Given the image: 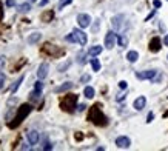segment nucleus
<instances>
[{
	"label": "nucleus",
	"mask_w": 168,
	"mask_h": 151,
	"mask_svg": "<svg viewBox=\"0 0 168 151\" xmlns=\"http://www.w3.org/2000/svg\"><path fill=\"white\" fill-rule=\"evenodd\" d=\"M116 145H117L119 148H128V147L131 145V140H130L127 136H120V137L116 139Z\"/></svg>",
	"instance_id": "8"
},
{
	"label": "nucleus",
	"mask_w": 168,
	"mask_h": 151,
	"mask_svg": "<svg viewBox=\"0 0 168 151\" xmlns=\"http://www.w3.org/2000/svg\"><path fill=\"white\" fill-rule=\"evenodd\" d=\"M49 19H52V13H51V11L43 15V20H49Z\"/></svg>",
	"instance_id": "27"
},
{
	"label": "nucleus",
	"mask_w": 168,
	"mask_h": 151,
	"mask_svg": "<svg viewBox=\"0 0 168 151\" xmlns=\"http://www.w3.org/2000/svg\"><path fill=\"white\" fill-rule=\"evenodd\" d=\"M29 2H36V0H29Z\"/></svg>",
	"instance_id": "37"
},
{
	"label": "nucleus",
	"mask_w": 168,
	"mask_h": 151,
	"mask_svg": "<svg viewBox=\"0 0 168 151\" xmlns=\"http://www.w3.org/2000/svg\"><path fill=\"white\" fill-rule=\"evenodd\" d=\"M39 139H40L39 131H36V130H31V131L28 133V140H29V144H31V145H36L37 142H39Z\"/></svg>",
	"instance_id": "10"
},
{
	"label": "nucleus",
	"mask_w": 168,
	"mask_h": 151,
	"mask_svg": "<svg viewBox=\"0 0 168 151\" xmlns=\"http://www.w3.org/2000/svg\"><path fill=\"white\" fill-rule=\"evenodd\" d=\"M153 5H154L156 8H159V6H161V5H162V3H161V2H159V0H154V2H153Z\"/></svg>",
	"instance_id": "30"
},
{
	"label": "nucleus",
	"mask_w": 168,
	"mask_h": 151,
	"mask_svg": "<svg viewBox=\"0 0 168 151\" xmlns=\"http://www.w3.org/2000/svg\"><path fill=\"white\" fill-rule=\"evenodd\" d=\"M117 40H119V45H120V46H127V45H128V39L125 37V35H119Z\"/></svg>",
	"instance_id": "21"
},
{
	"label": "nucleus",
	"mask_w": 168,
	"mask_h": 151,
	"mask_svg": "<svg viewBox=\"0 0 168 151\" xmlns=\"http://www.w3.org/2000/svg\"><path fill=\"white\" fill-rule=\"evenodd\" d=\"M73 37H74V42L80 43V45H85L86 43V34L80 29H74L73 31Z\"/></svg>",
	"instance_id": "5"
},
{
	"label": "nucleus",
	"mask_w": 168,
	"mask_h": 151,
	"mask_svg": "<svg viewBox=\"0 0 168 151\" xmlns=\"http://www.w3.org/2000/svg\"><path fill=\"white\" fill-rule=\"evenodd\" d=\"M150 49H151L153 52H157L159 49H161V39L154 37L151 42H150Z\"/></svg>",
	"instance_id": "12"
},
{
	"label": "nucleus",
	"mask_w": 168,
	"mask_h": 151,
	"mask_svg": "<svg viewBox=\"0 0 168 151\" xmlns=\"http://www.w3.org/2000/svg\"><path fill=\"white\" fill-rule=\"evenodd\" d=\"M83 94H85V97H86V99H93V97H94V88H91V86H86L85 90H83Z\"/></svg>",
	"instance_id": "17"
},
{
	"label": "nucleus",
	"mask_w": 168,
	"mask_h": 151,
	"mask_svg": "<svg viewBox=\"0 0 168 151\" xmlns=\"http://www.w3.org/2000/svg\"><path fill=\"white\" fill-rule=\"evenodd\" d=\"M76 103H77V96H76V94H69V96H65V97H63V100L60 102V106H62L65 111L71 113V111H74V108H76Z\"/></svg>",
	"instance_id": "3"
},
{
	"label": "nucleus",
	"mask_w": 168,
	"mask_h": 151,
	"mask_svg": "<svg viewBox=\"0 0 168 151\" xmlns=\"http://www.w3.org/2000/svg\"><path fill=\"white\" fill-rule=\"evenodd\" d=\"M31 10V2L29 3H22L20 6H19V11L20 13H28Z\"/></svg>",
	"instance_id": "18"
},
{
	"label": "nucleus",
	"mask_w": 168,
	"mask_h": 151,
	"mask_svg": "<svg viewBox=\"0 0 168 151\" xmlns=\"http://www.w3.org/2000/svg\"><path fill=\"white\" fill-rule=\"evenodd\" d=\"M127 59L128 62H131V63H134V62L139 59V54H137V51H130L128 54H127Z\"/></svg>",
	"instance_id": "16"
},
{
	"label": "nucleus",
	"mask_w": 168,
	"mask_h": 151,
	"mask_svg": "<svg viewBox=\"0 0 168 151\" xmlns=\"http://www.w3.org/2000/svg\"><path fill=\"white\" fill-rule=\"evenodd\" d=\"M29 96H31V99H32V100H39V99H40V91H36V90H34Z\"/></svg>",
	"instance_id": "22"
},
{
	"label": "nucleus",
	"mask_w": 168,
	"mask_h": 151,
	"mask_svg": "<svg viewBox=\"0 0 168 151\" xmlns=\"http://www.w3.org/2000/svg\"><path fill=\"white\" fill-rule=\"evenodd\" d=\"M32 111V106L28 105V103H25L22 105L19 110H17V114H15V117H14V122H10V128H15V127H19L20 123L23 122V119L28 116V114Z\"/></svg>",
	"instance_id": "2"
},
{
	"label": "nucleus",
	"mask_w": 168,
	"mask_h": 151,
	"mask_svg": "<svg viewBox=\"0 0 168 151\" xmlns=\"http://www.w3.org/2000/svg\"><path fill=\"white\" fill-rule=\"evenodd\" d=\"M90 76H88V74H85V76H82V82H88V80H90Z\"/></svg>",
	"instance_id": "29"
},
{
	"label": "nucleus",
	"mask_w": 168,
	"mask_h": 151,
	"mask_svg": "<svg viewBox=\"0 0 168 151\" xmlns=\"http://www.w3.org/2000/svg\"><path fill=\"white\" fill-rule=\"evenodd\" d=\"M88 119H90L94 125H99V127H103V125H107V123H108V119L103 116V113L100 111V106L99 105L91 106L90 114H88Z\"/></svg>",
	"instance_id": "1"
},
{
	"label": "nucleus",
	"mask_w": 168,
	"mask_h": 151,
	"mask_svg": "<svg viewBox=\"0 0 168 151\" xmlns=\"http://www.w3.org/2000/svg\"><path fill=\"white\" fill-rule=\"evenodd\" d=\"M91 66H93V71H99L100 69V62L97 59H91Z\"/></svg>",
	"instance_id": "20"
},
{
	"label": "nucleus",
	"mask_w": 168,
	"mask_h": 151,
	"mask_svg": "<svg viewBox=\"0 0 168 151\" xmlns=\"http://www.w3.org/2000/svg\"><path fill=\"white\" fill-rule=\"evenodd\" d=\"M48 69H49L48 63H42V65L39 66V69H37V77L40 79V80H43V79L48 76Z\"/></svg>",
	"instance_id": "9"
},
{
	"label": "nucleus",
	"mask_w": 168,
	"mask_h": 151,
	"mask_svg": "<svg viewBox=\"0 0 168 151\" xmlns=\"http://www.w3.org/2000/svg\"><path fill=\"white\" fill-rule=\"evenodd\" d=\"M5 82H6V77H5V74H3V73H0V90H3Z\"/></svg>",
	"instance_id": "23"
},
{
	"label": "nucleus",
	"mask_w": 168,
	"mask_h": 151,
	"mask_svg": "<svg viewBox=\"0 0 168 151\" xmlns=\"http://www.w3.org/2000/svg\"><path fill=\"white\" fill-rule=\"evenodd\" d=\"M164 43H165V46H168V34L164 37Z\"/></svg>",
	"instance_id": "33"
},
{
	"label": "nucleus",
	"mask_w": 168,
	"mask_h": 151,
	"mask_svg": "<svg viewBox=\"0 0 168 151\" xmlns=\"http://www.w3.org/2000/svg\"><path fill=\"white\" fill-rule=\"evenodd\" d=\"M73 88V83L71 82H66L63 85H60L59 88H56V93H62V91H68V90H71Z\"/></svg>",
	"instance_id": "15"
},
{
	"label": "nucleus",
	"mask_w": 168,
	"mask_h": 151,
	"mask_svg": "<svg viewBox=\"0 0 168 151\" xmlns=\"http://www.w3.org/2000/svg\"><path fill=\"white\" fill-rule=\"evenodd\" d=\"M52 148V145H49V144H45V147H43V150H51Z\"/></svg>",
	"instance_id": "34"
},
{
	"label": "nucleus",
	"mask_w": 168,
	"mask_h": 151,
	"mask_svg": "<svg viewBox=\"0 0 168 151\" xmlns=\"http://www.w3.org/2000/svg\"><path fill=\"white\" fill-rule=\"evenodd\" d=\"M153 119H154V114H153V113H150L148 116H147V122H151Z\"/></svg>",
	"instance_id": "28"
},
{
	"label": "nucleus",
	"mask_w": 168,
	"mask_h": 151,
	"mask_svg": "<svg viewBox=\"0 0 168 151\" xmlns=\"http://www.w3.org/2000/svg\"><path fill=\"white\" fill-rule=\"evenodd\" d=\"M156 73H157L156 69H148V71H144V73H137L136 77L140 79V80H145V79H151L153 80V77L156 76Z\"/></svg>",
	"instance_id": "7"
},
{
	"label": "nucleus",
	"mask_w": 168,
	"mask_h": 151,
	"mask_svg": "<svg viewBox=\"0 0 168 151\" xmlns=\"http://www.w3.org/2000/svg\"><path fill=\"white\" fill-rule=\"evenodd\" d=\"M46 3H48V0H42V2H40V5H42V6H45Z\"/></svg>",
	"instance_id": "35"
},
{
	"label": "nucleus",
	"mask_w": 168,
	"mask_h": 151,
	"mask_svg": "<svg viewBox=\"0 0 168 151\" xmlns=\"http://www.w3.org/2000/svg\"><path fill=\"white\" fill-rule=\"evenodd\" d=\"M85 108H86V106H85V105H79V106H77V110H79V111H83Z\"/></svg>",
	"instance_id": "32"
},
{
	"label": "nucleus",
	"mask_w": 168,
	"mask_h": 151,
	"mask_svg": "<svg viewBox=\"0 0 168 151\" xmlns=\"http://www.w3.org/2000/svg\"><path fill=\"white\" fill-rule=\"evenodd\" d=\"M22 82H23V76H20V77H19V80H17V82L11 86V93H15L17 90H19V86H20V83H22Z\"/></svg>",
	"instance_id": "19"
},
{
	"label": "nucleus",
	"mask_w": 168,
	"mask_h": 151,
	"mask_svg": "<svg viewBox=\"0 0 168 151\" xmlns=\"http://www.w3.org/2000/svg\"><path fill=\"white\" fill-rule=\"evenodd\" d=\"M127 82L125 80H122V82H119V88H120V90H127Z\"/></svg>",
	"instance_id": "26"
},
{
	"label": "nucleus",
	"mask_w": 168,
	"mask_h": 151,
	"mask_svg": "<svg viewBox=\"0 0 168 151\" xmlns=\"http://www.w3.org/2000/svg\"><path fill=\"white\" fill-rule=\"evenodd\" d=\"M73 0H60V3H59V8H63V6H66V5H69Z\"/></svg>",
	"instance_id": "25"
},
{
	"label": "nucleus",
	"mask_w": 168,
	"mask_h": 151,
	"mask_svg": "<svg viewBox=\"0 0 168 151\" xmlns=\"http://www.w3.org/2000/svg\"><path fill=\"white\" fill-rule=\"evenodd\" d=\"M145 103H147V99H145L144 96L137 97V99L134 100V110H137V111L144 110V108H145Z\"/></svg>",
	"instance_id": "11"
},
{
	"label": "nucleus",
	"mask_w": 168,
	"mask_h": 151,
	"mask_svg": "<svg viewBox=\"0 0 168 151\" xmlns=\"http://www.w3.org/2000/svg\"><path fill=\"white\" fill-rule=\"evenodd\" d=\"M116 40H117V34H114L113 31H108L107 35H105V46L108 49H111L114 45H116Z\"/></svg>",
	"instance_id": "4"
},
{
	"label": "nucleus",
	"mask_w": 168,
	"mask_h": 151,
	"mask_svg": "<svg viewBox=\"0 0 168 151\" xmlns=\"http://www.w3.org/2000/svg\"><path fill=\"white\" fill-rule=\"evenodd\" d=\"M3 17V11H2V5H0V19Z\"/></svg>",
	"instance_id": "36"
},
{
	"label": "nucleus",
	"mask_w": 168,
	"mask_h": 151,
	"mask_svg": "<svg viewBox=\"0 0 168 151\" xmlns=\"http://www.w3.org/2000/svg\"><path fill=\"white\" fill-rule=\"evenodd\" d=\"M34 90H36V91H40V93H42V90H43V83L40 82V79H39V82L36 83V86H34Z\"/></svg>",
	"instance_id": "24"
},
{
	"label": "nucleus",
	"mask_w": 168,
	"mask_h": 151,
	"mask_svg": "<svg viewBox=\"0 0 168 151\" xmlns=\"http://www.w3.org/2000/svg\"><path fill=\"white\" fill-rule=\"evenodd\" d=\"M6 5L8 6H14V0H6Z\"/></svg>",
	"instance_id": "31"
},
{
	"label": "nucleus",
	"mask_w": 168,
	"mask_h": 151,
	"mask_svg": "<svg viewBox=\"0 0 168 151\" xmlns=\"http://www.w3.org/2000/svg\"><path fill=\"white\" fill-rule=\"evenodd\" d=\"M40 39H42V34H40V32H32L31 35H28V39H26V42H28L29 45H34V43H37Z\"/></svg>",
	"instance_id": "13"
},
{
	"label": "nucleus",
	"mask_w": 168,
	"mask_h": 151,
	"mask_svg": "<svg viewBox=\"0 0 168 151\" xmlns=\"http://www.w3.org/2000/svg\"><path fill=\"white\" fill-rule=\"evenodd\" d=\"M77 23L80 28H86V26H90V23H91V17L88 14H79L77 15Z\"/></svg>",
	"instance_id": "6"
},
{
	"label": "nucleus",
	"mask_w": 168,
	"mask_h": 151,
	"mask_svg": "<svg viewBox=\"0 0 168 151\" xmlns=\"http://www.w3.org/2000/svg\"><path fill=\"white\" fill-rule=\"evenodd\" d=\"M102 52V46H99V45H96V46H91L90 49H88V56H97V54H100Z\"/></svg>",
	"instance_id": "14"
}]
</instances>
